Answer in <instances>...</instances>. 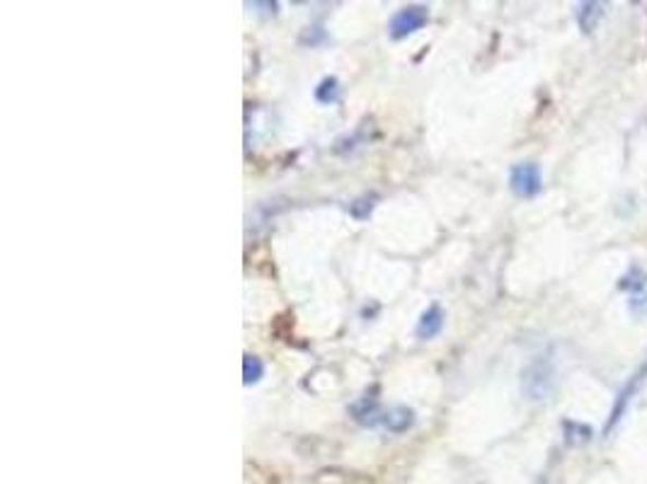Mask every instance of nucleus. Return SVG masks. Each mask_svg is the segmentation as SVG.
Masks as SVG:
<instances>
[{"label":"nucleus","mask_w":647,"mask_h":484,"mask_svg":"<svg viewBox=\"0 0 647 484\" xmlns=\"http://www.w3.org/2000/svg\"><path fill=\"white\" fill-rule=\"evenodd\" d=\"M604 13H607L604 3H583L577 10L579 29H583L585 35H591V32H595L601 22V17H604Z\"/></svg>","instance_id":"nucleus-6"},{"label":"nucleus","mask_w":647,"mask_h":484,"mask_svg":"<svg viewBox=\"0 0 647 484\" xmlns=\"http://www.w3.org/2000/svg\"><path fill=\"white\" fill-rule=\"evenodd\" d=\"M339 97V83L335 78H325L321 85L315 87V100L323 105H333Z\"/></svg>","instance_id":"nucleus-9"},{"label":"nucleus","mask_w":647,"mask_h":484,"mask_svg":"<svg viewBox=\"0 0 647 484\" xmlns=\"http://www.w3.org/2000/svg\"><path fill=\"white\" fill-rule=\"evenodd\" d=\"M265 376V363H262L257 356L245 354L243 359V383L245 385H255Z\"/></svg>","instance_id":"nucleus-8"},{"label":"nucleus","mask_w":647,"mask_h":484,"mask_svg":"<svg viewBox=\"0 0 647 484\" xmlns=\"http://www.w3.org/2000/svg\"><path fill=\"white\" fill-rule=\"evenodd\" d=\"M647 378V368H640L638 373H635V376L626 383V388L621 390V395H619V400H616V404H613V410H611V422H609V428H613L619 424V420L623 414H626V410H628V404H631V400H633V395L640 390V383Z\"/></svg>","instance_id":"nucleus-4"},{"label":"nucleus","mask_w":647,"mask_h":484,"mask_svg":"<svg viewBox=\"0 0 647 484\" xmlns=\"http://www.w3.org/2000/svg\"><path fill=\"white\" fill-rule=\"evenodd\" d=\"M442 327H444V311L436 303H432L420 315V323H418V329H415V332H418L420 339H432L442 332Z\"/></svg>","instance_id":"nucleus-5"},{"label":"nucleus","mask_w":647,"mask_h":484,"mask_svg":"<svg viewBox=\"0 0 647 484\" xmlns=\"http://www.w3.org/2000/svg\"><path fill=\"white\" fill-rule=\"evenodd\" d=\"M510 190L522 199H534L543 190V174L536 162H519L510 172Z\"/></svg>","instance_id":"nucleus-2"},{"label":"nucleus","mask_w":647,"mask_h":484,"mask_svg":"<svg viewBox=\"0 0 647 484\" xmlns=\"http://www.w3.org/2000/svg\"><path fill=\"white\" fill-rule=\"evenodd\" d=\"M427 20H430V10H427L424 5H408L398 10L396 15L391 17V25H388V35L391 39H405L415 35V32L422 29L427 25Z\"/></svg>","instance_id":"nucleus-3"},{"label":"nucleus","mask_w":647,"mask_h":484,"mask_svg":"<svg viewBox=\"0 0 647 484\" xmlns=\"http://www.w3.org/2000/svg\"><path fill=\"white\" fill-rule=\"evenodd\" d=\"M553 385H555V368H553V361L546 356L529 363L526 371L522 373V390L526 398L534 402L546 400L548 395L553 392Z\"/></svg>","instance_id":"nucleus-1"},{"label":"nucleus","mask_w":647,"mask_h":484,"mask_svg":"<svg viewBox=\"0 0 647 484\" xmlns=\"http://www.w3.org/2000/svg\"><path fill=\"white\" fill-rule=\"evenodd\" d=\"M371 202H367V199H359L357 204H352V216L355 218H369V214H371Z\"/></svg>","instance_id":"nucleus-10"},{"label":"nucleus","mask_w":647,"mask_h":484,"mask_svg":"<svg viewBox=\"0 0 647 484\" xmlns=\"http://www.w3.org/2000/svg\"><path fill=\"white\" fill-rule=\"evenodd\" d=\"M412 422H415V414L412 410H405V407H396V410H391L386 416H383V424H386L388 432L393 434L408 432Z\"/></svg>","instance_id":"nucleus-7"}]
</instances>
